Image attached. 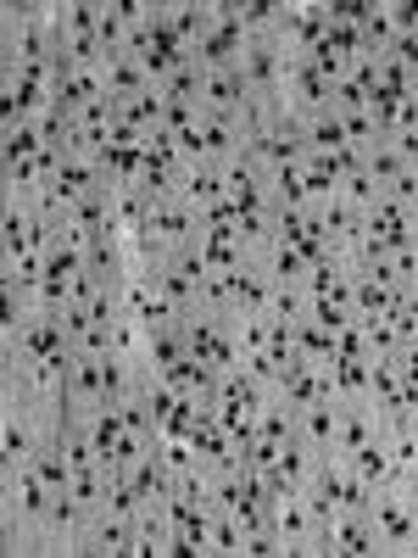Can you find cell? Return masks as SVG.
<instances>
[{
	"label": "cell",
	"mask_w": 418,
	"mask_h": 558,
	"mask_svg": "<svg viewBox=\"0 0 418 558\" xmlns=\"http://www.w3.org/2000/svg\"><path fill=\"white\" fill-rule=\"evenodd\" d=\"M268 525H273V542L285 558H312V514H307V497L302 492H285L268 502Z\"/></svg>",
	"instance_id": "6da1fadb"
},
{
	"label": "cell",
	"mask_w": 418,
	"mask_h": 558,
	"mask_svg": "<svg viewBox=\"0 0 418 558\" xmlns=\"http://www.w3.org/2000/svg\"><path fill=\"white\" fill-rule=\"evenodd\" d=\"M302 146H307V151H346L352 140H346V123H341V112H335V107L312 112V118L302 123Z\"/></svg>",
	"instance_id": "277c9868"
},
{
	"label": "cell",
	"mask_w": 418,
	"mask_h": 558,
	"mask_svg": "<svg viewBox=\"0 0 418 558\" xmlns=\"http://www.w3.org/2000/svg\"><path fill=\"white\" fill-rule=\"evenodd\" d=\"M362 168L374 173V184H380V191H391V184H396V179L407 173V162H402V151L391 146V140H380V146H374V151L362 157Z\"/></svg>",
	"instance_id": "8992f818"
},
{
	"label": "cell",
	"mask_w": 418,
	"mask_h": 558,
	"mask_svg": "<svg viewBox=\"0 0 418 558\" xmlns=\"http://www.w3.org/2000/svg\"><path fill=\"white\" fill-rule=\"evenodd\" d=\"M84 553L89 558H134V520L118 508H96L84 531Z\"/></svg>",
	"instance_id": "7a4b0ae2"
},
{
	"label": "cell",
	"mask_w": 418,
	"mask_h": 558,
	"mask_svg": "<svg viewBox=\"0 0 418 558\" xmlns=\"http://www.w3.org/2000/svg\"><path fill=\"white\" fill-rule=\"evenodd\" d=\"M296 441L312 447L318 458H323V452H335V441H341V402L323 397V402L302 408V413H296Z\"/></svg>",
	"instance_id": "3957f363"
},
{
	"label": "cell",
	"mask_w": 418,
	"mask_h": 558,
	"mask_svg": "<svg viewBox=\"0 0 418 558\" xmlns=\"http://www.w3.org/2000/svg\"><path fill=\"white\" fill-rule=\"evenodd\" d=\"M268 279H273V286H307V274H312V263L302 257V246H285V241H279L262 263H257Z\"/></svg>",
	"instance_id": "5b68a950"
}]
</instances>
